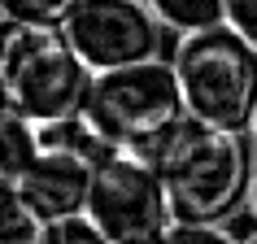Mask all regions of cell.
<instances>
[{
    "instance_id": "cell-1",
    "label": "cell",
    "mask_w": 257,
    "mask_h": 244,
    "mask_svg": "<svg viewBox=\"0 0 257 244\" xmlns=\"http://www.w3.org/2000/svg\"><path fill=\"white\" fill-rule=\"evenodd\" d=\"M79 118L92 127V136L113 153H131L144 162L162 166L166 149L188 127V100L179 83L175 61H140L92 74L87 96L79 105Z\"/></svg>"
},
{
    "instance_id": "cell-2",
    "label": "cell",
    "mask_w": 257,
    "mask_h": 244,
    "mask_svg": "<svg viewBox=\"0 0 257 244\" xmlns=\"http://www.w3.org/2000/svg\"><path fill=\"white\" fill-rule=\"evenodd\" d=\"M253 136L218 131L188 118V127L175 136V144L162 157V179L175 205V222H201L222 227L235 218L253 196Z\"/></svg>"
},
{
    "instance_id": "cell-3",
    "label": "cell",
    "mask_w": 257,
    "mask_h": 244,
    "mask_svg": "<svg viewBox=\"0 0 257 244\" xmlns=\"http://www.w3.org/2000/svg\"><path fill=\"white\" fill-rule=\"evenodd\" d=\"M175 70L183 83L188 113L218 131L248 136L257 118V44L222 22V27L179 35Z\"/></svg>"
},
{
    "instance_id": "cell-4",
    "label": "cell",
    "mask_w": 257,
    "mask_h": 244,
    "mask_svg": "<svg viewBox=\"0 0 257 244\" xmlns=\"http://www.w3.org/2000/svg\"><path fill=\"white\" fill-rule=\"evenodd\" d=\"M5 105L27 113L31 122H57L79 113L92 66L70 44L66 27H9L0 53Z\"/></svg>"
},
{
    "instance_id": "cell-5",
    "label": "cell",
    "mask_w": 257,
    "mask_h": 244,
    "mask_svg": "<svg viewBox=\"0 0 257 244\" xmlns=\"http://www.w3.org/2000/svg\"><path fill=\"white\" fill-rule=\"evenodd\" d=\"M87 218L109 244H162L175 227V205L162 170L131 153H109L92 170Z\"/></svg>"
},
{
    "instance_id": "cell-6",
    "label": "cell",
    "mask_w": 257,
    "mask_h": 244,
    "mask_svg": "<svg viewBox=\"0 0 257 244\" xmlns=\"http://www.w3.org/2000/svg\"><path fill=\"white\" fill-rule=\"evenodd\" d=\"M162 31L166 27L149 0H79L66 22L70 44L92 66V74L162 57Z\"/></svg>"
},
{
    "instance_id": "cell-7",
    "label": "cell",
    "mask_w": 257,
    "mask_h": 244,
    "mask_svg": "<svg viewBox=\"0 0 257 244\" xmlns=\"http://www.w3.org/2000/svg\"><path fill=\"white\" fill-rule=\"evenodd\" d=\"M92 170H96L92 157L53 149V153H40L18 179H0V183H9L40 222H61V218L87 214Z\"/></svg>"
},
{
    "instance_id": "cell-8",
    "label": "cell",
    "mask_w": 257,
    "mask_h": 244,
    "mask_svg": "<svg viewBox=\"0 0 257 244\" xmlns=\"http://www.w3.org/2000/svg\"><path fill=\"white\" fill-rule=\"evenodd\" d=\"M149 9L162 18L166 31L179 35H196L227 22V0H149Z\"/></svg>"
},
{
    "instance_id": "cell-9",
    "label": "cell",
    "mask_w": 257,
    "mask_h": 244,
    "mask_svg": "<svg viewBox=\"0 0 257 244\" xmlns=\"http://www.w3.org/2000/svg\"><path fill=\"white\" fill-rule=\"evenodd\" d=\"M0 136H5V162H0V175L18 179L35 157H40V136H35V122L27 113H18L14 105H5L0 113Z\"/></svg>"
},
{
    "instance_id": "cell-10",
    "label": "cell",
    "mask_w": 257,
    "mask_h": 244,
    "mask_svg": "<svg viewBox=\"0 0 257 244\" xmlns=\"http://www.w3.org/2000/svg\"><path fill=\"white\" fill-rule=\"evenodd\" d=\"M44 227L48 222H40V218L31 214L22 196L9 183H0V244H40Z\"/></svg>"
},
{
    "instance_id": "cell-11",
    "label": "cell",
    "mask_w": 257,
    "mask_h": 244,
    "mask_svg": "<svg viewBox=\"0 0 257 244\" xmlns=\"http://www.w3.org/2000/svg\"><path fill=\"white\" fill-rule=\"evenodd\" d=\"M79 0H0L5 27H66Z\"/></svg>"
},
{
    "instance_id": "cell-12",
    "label": "cell",
    "mask_w": 257,
    "mask_h": 244,
    "mask_svg": "<svg viewBox=\"0 0 257 244\" xmlns=\"http://www.w3.org/2000/svg\"><path fill=\"white\" fill-rule=\"evenodd\" d=\"M40 244H109V240L87 214H74V218H61V222H48Z\"/></svg>"
},
{
    "instance_id": "cell-13",
    "label": "cell",
    "mask_w": 257,
    "mask_h": 244,
    "mask_svg": "<svg viewBox=\"0 0 257 244\" xmlns=\"http://www.w3.org/2000/svg\"><path fill=\"white\" fill-rule=\"evenodd\" d=\"M162 244H244L235 240L231 231L222 227H201V222H175V227L166 231V240Z\"/></svg>"
},
{
    "instance_id": "cell-14",
    "label": "cell",
    "mask_w": 257,
    "mask_h": 244,
    "mask_svg": "<svg viewBox=\"0 0 257 244\" xmlns=\"http://www.w3.org/2000/svg\"><path fill=\"white\" fill-rule=\"evenodd\" d=\"M227 22L257 44V0H227Z\"/></svg>"
},
{
    "instance_id": "cell-15",
    "label": "cell",
    "mask_w": 257,
    "mask_h": 244,
    "mask_svg": "<svg viewBox=\"0 0 257 244\" xmlns=\"http://www.w3.org/2000/svg\"><path fill=\"white\" fill-rule=\"evenodd\" d=\"M248 209H253V218H257V179H253V196H248Z\"/></svg>"
},
{
    "instance_id": "cell-16",
    "label": "cell",
    "mask_w": 257,
    "mask_h": 244,
    "mask_svg": "<svg viewBox=\"0 0 257 244\" xmlns=\"http://www.w3.org/2000/svg\"><path fill=\"white\" fill-rule=\"evenodd\" d=\"M248 136H253V149H257V118H253V131H248Z\"/></svg>"
},
{
    "instance_id": "cell-17",
    "label": "cell",
    "mask_w": 257,
    "mask_h": 244,
    "mask_svg": "<svg viewBox=\"0 0 257 244\" xmlns=\"http://www.w3.org/2000/svg\"><path fill=\"white\" fill-rule=\"evenodd\" d=\"M244 244H257V235H248V240H244Z\"/></svg>"
}]
</instances>
